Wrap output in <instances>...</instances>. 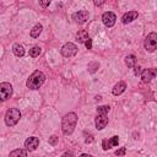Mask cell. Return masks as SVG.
I'll return each instance as SVG.
<instances>
[{
    "label": "cell",
    "mask_w": 157,
    "mask_h": 157,
    "mask_svg": "<svg viewBox=\"0 0 157 157\" xmlns=\"http://www.w3.org/2000/svg\"><path fill=\"white\" fill-rule=\"evenodd\" d=\"M76 123H77L76 113L70 112V113L65 114L64 118H63V121H61V130H63V132L65 135H71L74 132V130H75Z\"/></svg>",
    "instance_id": "cell-1"
},
{
    "label": "cell",
    "mask_w": 157,
    "mask_h": 157,
    "mask_svg": "<svg viewBox=\"0 0 157 157\" xmlns=\"http://www.w3.org/2000/svg\"><path fill=\"white\" fill-rule=\"evenodd\" d=\"M45 81V75L39 71V70H36L34 72H32V75L28 77L27 82H26V86L31 90H38Z\"/></svg>",
    "instance_id": "cell-2"
},
{
    "label": "cell",
    "mask_w": 157,
    "mask_h": 157,
    "mask_svg": "<svg viewBox=\"0 0 157 157\" xmlns=\"http://www.w3.org/2000/svg\"><path fill=\"white\" fill-rule=\"evenodd\" d=\"M20 118H21L20 110L17 108H10L5 114V123L9 126H13V125H16L18 123Z\"/></svg>",
    "instance_id": "cell-3"
},
{
    "label": "cell",
    "mask_w": 157,
    "mask_h": 157,
    "mask_svg": "<svg viewBox=\"0 0 157 157\" xmlns=\"http://www.w3.org/2000/svg\"><path fill=\"white\" fill-rule=\"evenodd\" d=\"M144 47L147 52L152 53L157 49V33L155 32H151L150 34H147V37L145 38V43H144Z\"/></svg>",
    "instance_id": "cell-4"
},
{
    "label": "cell",
    "mask_w": 157,
    "mask_h": 157,
    "mask_svg": "<svg viewBox=\"0 0 157 157\" xmlns=\"http://www.w3.org/2000/svg\"><path fill=\"white\" fill-rule=\"evenodd\" d=\"M76 53H77V47L71 42H67L61 47V55L65 58L74 56V55H76Z\"/></svg>",
    "instance_id": "cell-5"
},
{
    "label": "cell",
    "mask_w": 157,
    "mask_h": 157,
    "mask_svg": "<svg viewBox=\"0 0 157 157\" xmlns=\"http://www.w3.org/2000/svg\"><path fill=\"white\" fill-rule=\"evenodd\" d=\"M0 94H1V101H6L7 98L11 97L12 94V86L9 82H1L0 83Z\"/></svg>",
    "instance_id": "cell-6"
},
{
    "label": "cell",
    "mask_w": 157,
    "mask_h": 157,
    "mask_svg": "<svg viewBox=\"0 0 157 157\" xmlns=\"http://www.w3.org/2000/svg\"><path fill=\"white\" fill-rule=\"evenodd\" d=\"M88 17H90V15H88V12L86 10H80V11L72 13V20L76 23H78V25H82V23L87 22L88 21Z\"/></svg>",
    "instance_id": "cell-7"
},
{
    "label": "cell",
    "mask_w": 157,
    "mask_h": 157,
    "mask_svg": "<svg viewBox=\"0 0 157 157\" xmlns=\"http://www.w3.org/2000/svg\"><path fill=\"white\" fill-rule=\"evenodd\" d=\"M102 21H103L104 26H107V27H113V26L115 25L117 16H115L113 12L107 11V12H104V13L102 15Z\"/></svg>",
    "instance_id": "cell-8"
},
{
    "label": "cell",
    "mask_w": 157,
    "mask_h": 157,
    "mask_svg": "<svg viewBox=\"0 0 157 157\" xmlns=\"http://www.w3.org/2000/svg\"><path fill=\"white\" fill-rule=\"evenodd\" d=\"M157 75V69L156 67H150V69H145L141 72V78L144 82H150L152 78H155V76Z\"/></svg>",
    "instance_id": "cell-9"
},
{
    "label": "cell",
    "mask_w": 157,
    "mask_h": 157,
    "mask_svg": "<svg viewBox=\"0 0 157 157\" xmlns=\"http://www.w3.org/2000/svg\"><path fill=\"white\" fill-rule=\"evenodd\" d=\"M94 124H96V128L98 130H103L108 124L107 114H97V117L94 119Z\"/></svg>",
    "instance_id": "cell-10"
},
{
    "label": "cell",
    "mask_w": 157,
    "mask_h": 157,
    "mask_svg": "<svg viewBox=\"0 0 157 157\" xmlns=\"http://www.w3.org/2000/svg\"><path fill=\"white\" fill-rule=\"evenodd\" d=\"M118 144H119L118 136H113L110 139H104L102 141V147H103V150L107 151V150H109V148H112L114 146H118Z\"/></svg>",
    "instance_id": "cell-11"
},
{
    "label": "cell",
    "mask_w": 157,
    "mask_h": 157,
    "mask_svg": "<svg viewBox=\"0 0 157 157\" xmlns=\"http://www.w3.org/2000/svg\"><path fill=\"white\" fill-rule=\"evenodd\" d=\"M38 145H39V140L38 137H34V136H31L25 141V147L28 151H34L38 147Z\"/></svg>",
    "instance_id": "cell-12"
},
{
    "label": "cell",
    "mask_w": 157,
    "mask_h": 157,
    "mask_svg": "<svg viewBox=\"0 0 157 157\" xmlns=\"http://www.w3.org/2000/svg\"><path fill=\"white\" fill-rule=\"evenodd\" d=\"M137 16H139L137 11H129V12H126V13L123 15L121 22H123V23H130V22H132L134 20H136Z\"/></svg>",
    "instance_id": "cell-13"
},
{
    "label": "cell",
    "mask_w": 157,
    "mask_h": 157,
    "mask_svg": "<svg viewBox=\"0 0 157 157\" xmlns=\"http://www.w3.org/2000/svg\"><path fill=\"white\" fill-rule=\"evenodd\" d=\"M125 88H126V83L123 82V81H119V82L113 87L112 92H113L114 96H119V94H121V93L125 91Z\"/></svg>",
    "instance_id": "cell-14"
},
{
    "label": "cell",
    "mask_w": 157,
    "mask_h": 157,
    "mask_svg": "<svg viewBox=\"0 0 157 157\" xmlns=\"http://www.w3.org/2000/svg\"><path fill=\"white\" fill-rule=\"evenodd\" d=\"M12 52H13V54H15L16 56H18V58H21V56L25 55V49H23V47H22L21 44H18V43H15V44L12 45Z\"/></svg>",
    "instance_id": "cell-15"
},
{
    "label": "cell",
    "mask_w": 157,
    "mask_h": 157,
    "mask_svg": "<svg viewBox=\"0 0 157 157\" xmlns=\"http://www.w3.org/2000/svg\"><path fill=\"white\" fill-rule=\"evenodd\" d=\"M125 64H126V66L130 67V69L135 67V66H136V56L132 55V54L126 55V56H125Z\"/></svg>",
    "instance_id": "cell-16"
},
{
    "label": "cell",
    "mask_w": 157,
    "mask_h": 157,
    "mask_svg": "<svg viewBox=\"0 0 157 157\" xmlns=\"http://www.w3.org/2000/svg\"><path fill=\"white\" fill-rule=\"evenodd\" d=\"M76 39H77L80 43H86V40L90 39V37H88V33H87L86 31L81 29V31H78V32L76 33Z\"/></svg>",
    "instance_id": "cell-17"
},
{
    "label": "cell",
    "mask_w": 157,
    "mask_h": 157,
    "mask_svg": "<svg viewBox=\"0 0 157 157\" xmlns=\"http://www.w3.org/2000/svg\"><path fill=\"white\" fill-rule=\"evenodd\" d=\"M9 157H27V152H26V150L16 148V150H13V151L10 152Z\"/></svg>",
    "instance_id": "cell-18"
},
{
    "label": "cell",
    "mask_w": 157,
    "mask_h": 157,
    "mask_svg": "<svg viewBox=\"0 0 157 157\" xmlns=\"http://www.w3.org/2000/svg\"><path fill=\"white\" fill-rule=\"evenodd\" d=\"M42 29H43L42 25H40V23H37V25L31 29V37H32V38H37V37H39V34L42 33Z\"/></svg>",
    "instance_id": "cell-19"
},
{
    "label": "cell",
    "mask_w": 157,
    "mask_h": 157,
    "mask_svg": "<svg viewBox=\"0 0 157 157\" xmlns=\"http://www.w3.org/2000/svg\"><path fill=\"white\" fill-rule=\"evenodd\" d=\"M98 69H99V63H98V61H91V63L88 64V71H90L91 74H94Z\"/></svg>",
    "instance_id": "cell-20"
},
{
    "label": "cell",
    "mask_w": 157,
    "mask_h": 157,
    "mask_svg": "<svg viewBox=\"0 0 157 157\" xmlns=\"http://www.w3.org/2000/svg\"><path fill=\"white\" fill-rule=\"evenodd\" d=\"M40 52H42V49L39 48V47H33L32 49H29V56H32V58H36V56H38L39 54H40Z\"/></svg>",
    "instance_id": "cell-21"
},
{
    "label": "cell",
    "mask_w": 157,
    "mask_h": 157,
    "mask_svg": "<svg viewBox=\"0 0 157 157\" xmlns=\"http://www.w3.org/2000/svg\"><path fill=\"white\" fill-rule=\"evenodd\" d=\"M109 110H110L109 105H99L97 108V114H107Z\"/></svg>",
    "instance_id": "cell-22"
},
{
    "label": "cell",
    "mask_w": 157,
    "mask_h": 157,
    "mask_svg": "<svg viewBox=\"0 0 157 157\" xmlns=\"http://www.w3.org/2000/svg\"><path fill=\"white\" fill-rule=\"evenodd\" d=\"M85 136H86V139H85V142H86V144L93 142V135H92L91 132H88V135H87V132H85Z\"/></svg>",
    "instance_id": "cell-23"
},
{
    "label": "cell",
    "mask_w": 157,
    "mask_h": 157,
    "mask_svg": "<svg viewBox=\"0 0 157 157\" xmlns=\"http://www.w3.org/2000/svg\"><path fill=\"white\" fill-rule=\"evenodd\" d=\"M125 152H126V148H125V147H121V148H119V150L115 151V155H117L118 157H123V156L125 155Z\"/></svg>",
    "instance_id": "cell-24"
},
{
    "label": "cell",
    "mask_w": 157,
    "mask_h": 157,
    "mask_svg": "<svg viewBox=\"0 0 157 157\" xmlns=\"http://www.w3.org/2000/svg\"><path fill=\"white\" fill-rule=\"evenodd\" d=\"M56 142H58V136H55V135H53V136H50L49 137V144L50 145H56Z\"/></svg>",
    "instance_id": "cell-25"
},
{
    "label": "cell",
    "mask_w": 157,
    "mask_h": 157,
    "mask_svg": "<svg viewBox=\"0 0 157 157\" xmlns=\"http://www.w3.org/2000/svg\"><path fill=\"white\" fill-rule=\"evenodd\" d=\"M61 157H75V155H74V152H71V151H66V152L63 153Z\"/></svg>",
    "instance_id": "cell-26"
},
{
    "label": "cell",
    "mask_w": 157,
    "mask_h": 157,
    "mask_svg": "<svg viewBox=\"0 0 157 157\" xmlns=\"http://www.w3.org/2000/svg\"><path fill=\"white\" fill-rule=\"evenodd\" d=\"M85 44H86V48H87V49H91V48H92V39H91V38L87 39Z\"/></svg>",
    "instance_id": "cell-27"
},
{
    "label": "cell",
    "mask_w": 157,
    "mask_h": 157,
    "mask_svg": "<svg viewBox=\"0 0 157 157\" xmlns=\"http://www.w3.org/2000/svg\"><path fill=\"white\" fill-rule=\"evenodd\" d=\"M39 5L43 6V7H47V6L50 5V1H49V0H48V1H39Z\"/></svg>",
    "instance_id": "cell-28"
},
{
    "label": "cell",
    "mask_w": 157,
    "mask_h": 157,
    "mask_svg": "<svg viewBox=\"0 0 157 157\" xmlns=\"http://www.w3.org/2000/svg\"><path fill=\"white\" fill-rule=\"evenodd\" d=\"M134 69H135V75H136V76H137V75H141V72H142V71H141V67H140L139 65H137V66H135Z\"/></svg>",
    "instance_id": "cell-29"
},
{
    "label": "cell",
    "mask_w": 157,
    "mask_h": 157,
    "mask_svg": "<svg viewBox=\"0 0 157 157\" xmlns=\"http://www.w3.org/2000/svg\"><path fill=\"white\" fill-rule=\"evenodd\" d=\"M78 157H93L92 155H87V153H82V155H80Z\"/></svg>",
    "instance_id": "cell-30"
},
{
    "label": "cell",
    "mask_w": 157,
    "mask_h": 157,
    "mask_svg": "<svg viewBox=\"0 0 157 157\" xmlns=\"http://www.w3.org/2000/svg\"><path fill=\"white\" fill-rule=\"evenodd\" d=\"M102 4H104V1H94V5H97V6H99V5H102Z\"/></svg>",
    "instance_id": "cell-31"
}]
</instances>
